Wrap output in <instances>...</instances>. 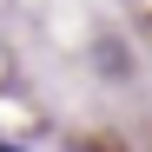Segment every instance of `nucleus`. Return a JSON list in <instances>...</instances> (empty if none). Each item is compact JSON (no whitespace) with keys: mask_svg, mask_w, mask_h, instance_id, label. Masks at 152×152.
<instances>
[{"mask_svg":"<svg viewBox=\"0 0 152 152\" xmlns=\"http://www.w3.org/2000/svg\"><path fill=\"white\" fill-rule=\"evenodd\" d=\"M0 152H20V145H0Z\"/></svg>","mask_w":152,"mask_h":152,"instance_id":"f257e3e1","label":"nucleus"}]
</instances>
